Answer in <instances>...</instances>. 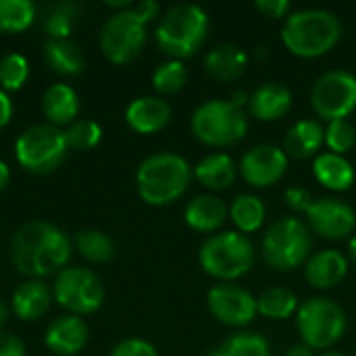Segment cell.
Here are the masks:
<instances>
[{"label": "cell", "mask_w": 356, "mask_h": 356, "mask_svg": "<svg viewBox=\"0 0 356 356\" xmlns=\"http://www.w3.org/2000/svg\"><path fill=\"white\" fill-rule=\"evenodd\" d=\"M292 108V92L282 81H265L248 100V111L259 121H277Z\"/></svg>", "instance_id": "cell-19"}, {"label": "cell", "mask_w": 356, "mask_h": 356, "mask_svg": "<svg viewBox=\"0 0 356 356\" xmlns=\"http://www.w3.org/2000/svg\"><path fill=\"white\" fill-rule=\"evenodd\" d=\"M209 33V15L198 4L171 6L156 25V44L173 60L194 56Z\"/></svg>", "instance_id": "cell-4"}, {"label": "cell", "mask_w": 356, "mask_h": 356, "mask_svg": "<svg viewBox=\"0 0 356 356\" xmlns=\"http://www.w3.org/2000/svg\"><path fill=\"white\" fill-rule=\"evenodd\" d=\"M171 115L173 111L167 100L159 96H140L125 108V123L136 134L150 136L165 129L171 121Z\"/></svg>", "instance_id": "cell-17"}, {"label": "cell", "mask_w": 356, "mask_h": 356, "mask_svg": "<svg viewBox=\"0 0 356 356\" xmlns=\"http://www.w3.org/2000/svg\"><path fill=\"white\" fill-rule=\"evenodd\" d=\"M42 113L54 127L71 125L79 115L77 92L67 83H52L42 94Z\"/></svg>", "instance_id": "cell-23"}, {"label": "cell", "mask_w": 356, "mask_h": 356, "mask_svg": "<svg viewBox=\"0 0 356 356\" xmlns=\"http://www.w3.org/2000/svg\"><path fill=\"white\" fill-rule=\"evenodd\" d=\"M284 198H286V204H288L294 213H305V215H307V211H309L311 204H313L311 192H309L307 188H302V186H292V188H288L286 194H284Z\"/></svg>", "instance_id": "cell-39"}, {"label": "cell", "mask_w": 356, "mask_h": 356, "mask_svg": "<svg viewBox=\"0 0 356 356\" xmlns=\"http://www.w3.org/2000/svg\"><path fill=\"white\" fill-rule=\"evenodd\" d=\"M194 177L209 190H227L238 177V165L229 154L213 152L194 167Z\"/></svg>", "instance_id": "cell-26"}, {"label": "cell", "mask_w": 356, "mask_h": 356, "mask_svg": "<svg viewBox=\"0 0 356 356\" xmlns=\"http://www.w3.org/2000/svg\"><path fill=\"white\" fill-rule=\"evenodd\" d=\"M227 217H229L227 204L215 194H200L192 198L184 213L186 223L194 232H202V234L217 232L219 227H223Z\"/></svg>", "instance_id": "cell-21"}, {"label": "cell", "mask_w": 356, "mask_h": 356, "mask_svg": "<svg viewBox=\"0 0 356 356\" xmlns=\"http://www.w3.org/2000/svg\"><path fill=\"white\" fill-rule=\"evenodd\" d=\"M44 60L54 73L67 77H75L86 69V58L73 40H48L44 44Z\"/></svg>", "instance_id": "cell-27"}, {"label": "cell", "mask_w": 356, "mask_h": 356, "mask_svg": "<svg viewBox=\"0 0 356 356\" xmlns=\"http://www.w3.org/2000/svg\"><path fill=\"white\" fill-rule=\"evenodd\" d=\"M313 111L327 123L346 119L356 108V75L346 69L325 71L311 90Z\"/></svg>", "instance_id": "cell-12"}, {"label": "cell", "mask_w": 356, "mask_h": 356, "mask_svg": "<svg viewBox=\"0 0 356 356\" xmlns=\"http://www.w3.org/2000/svg\"><path fill=\"white\" fill-rule=\"evenodd\" d=\"M321 356H348V355H344V353H340V350H325Z\"/></svg>", "instance_id": "cell-49"}, {"label": "cell", "mask_w": 356, "mask_h": 356, "mask_svg": "<svg viewBox=\"0 0 356 356\" xmlns=\"http://www.w3.org/2000/svg\"><path fill=\"white\" fill-rule=\"evenodd\" d=\"M259 56L265 58V56H267V48H259Z\"/></svg>", "instance_id": "cell-50"}, {"label": "cell", "mask_w": 356, "mask_h": 356, "mask_svg": "<svg viewBox=\"0 0 356 356\" xmlns=\"http://www.w3.org/2000/svg\"><path fill=\"white\" fill-rule=\"evenodd\" d=\"M313 173L321 186L334 192H346L355 184V167L348 159L334 152H321L315 156Z\"/></svg>", "instance_id": "cell-25"}, {"label": "cell", "mask_w": 356, "mask_h": 356, "mask_svg": "<svg viewBox=\"0 0 356 356\" xmlns=\"http://www.w3.org/2000/svg\"><path fill=\"white\" fill-rule=\"evenodd\" d=\"M323 142H325L323 125L315 119H302L288 129L284 138V152L292 159H311L319 154Z\"/></svg>", "instance_id": "cell-24"}, {"label": "cell", "mask_w": 356, "mask_h": 356, "mask_svg": "<svg viewBox=\"0 0 356 356\" xmlns=\"http://www.w3.org/2000/svg\"><path fill=\"white\" fill-rule=\"evenodd\" d=\"M325 144L334 154H346L356 144V127L348 119H338L325 127Z\"/></svg>", "instance_id": "cell-37"}, {"label": "cell", "mask_w": 356, "mask_h": 356, "mask_svg": "<svg viewBox=\"0 0 356 356\" xmlns=\"http://www.w3.org/2000/svg\"><path fill=\"white\" fill-rule=\"evenodd\" d=\"M207 307L211 315L227 327H244L257 317V298L236 286V284H217L207 294Z\"/></svg>", "instance_id": "cell-13"}, {"label": "cell", "mask_w": 356, "mask_h": 356, "mask_svg": "<svg viewBox=\"0 0 356 356\" xmlns=\"http://www.w3.org/2000/svg\"><path fill=\"white\" fill-rule=\"evenodd\" d=\"M8 181H10V167L4 161H0V192L8 186Z\"/></svg>", "instance_id": "cell-46"}, {"label": "cell", "mask_w": 356, "mask_h": 356, "mask_svg": "<svg viewBox=\"0 0 356 356\" xmlns=\"http://www.w3.org/2000/svg\"><path fill=\"white\" fill-rule=\"evenodd\" d=\"M209 356H271L269 342L257 332H240L223 340Z\"/></svg>", "instance_id": "cell-31"}, {"label": "cell", "mask_w": 356, "mask_h": 356, "mask_svg": "<svg viewBox=\"0 0 356 356\" xmlns=\"http://www.w3.org/2000/svg\"><path fill=\"white\" fill-rule=\"evenodd\" d=\"M35 21L29 0H0V33H21Z\"/></svg>", "instance_id": "cell-32"}, {"label": "cell", "mask_w": 356, "mask_h": 356, "mask_svg": "<svg viewBox=\"0 0 356 356\" xmlns=\"http://www.w3.org/2000/svg\"><path fill=\"white\" fill-rule=\"evenodd\" d=\"M67 138L60 127L38 123L27 127L15 142V156L19 167L33 175H48L60 167L67 156Z\"/></svg>", "instance_id": "cell-9"}, {"label": "cell", "mask_w": 356, "mask_h": 356, "mask_svg": "<svg viewBox=\"0 0 356 356\" xmlns=\"http://www.w3.org/2000/svg\"><path fill=\"white\" fill-rule=\"evenodd\" d=\"M111 356H159V350L150 342H146V340L129 338V340L119 342L111 350Z\"/></svg>", "instance_id": "cell-38"}, {"label": "cell", "mask_w": 356, "mask_h": 356, "mask_svg": "<svg viewBox=\"0 0 356 356\" xmlns=\"http://www.w3.org/2000/svg\"><path fill=\"white\" fill-rule=\"evenodd\" d=\"M15 269L29 280L58 275L71 259V240L48 221H31L17 229L10 242Z\"/></svg>", "instance_id": "cell-1"}, {"label": "cell", "mask_w": 356, "mask_h": 356, "mask_svg": "<svg viewBox=\"0 0 356 356\" xmlns=\"http://www.w3.org/2000/svg\"><path fill=\"white\" fill-rule=\"evenodd\" d=\"M52 288L42 280H27L19 284L10 298V309L21 321H38L44 317L52 302Z\"/></svg>", "instance_id": "cell-20"}, {"label": "cell", "mask_w": 356, "mask_h": 356, "mask_svg": "<svg viewBox=\"0 0 356 356\" xmlns=\"http://www.w3.org/2000/svg\"><path fill=\"white\" fill-rule=\"evenodd\" d=\"M288 169V154L273 144H257L244 152L240 175L252 188H269L277 184Z\"/></svg>", "instance_id": "cell-15"}, {"label": "cell", "mask_w": 356, "mask_h": 356, "mask_svg": "<svg viewBox=\"0 0 356 356\" xmlns=\"http://www.w3.org/2000/svg\"><path fill=\"white\" fill-rule=\"evenodd\" d=\"M248 67V54L238 44H217L204 56V69L219 81H236Z\"/></svg>", "instance_id": "cell-22"}, {"label": "cell", "mask_w": 356, "mask_h": 356, "mask_svg": "<svg viewBox=\"0 0 356 356\" xmlns=\"http://www.w3.org/2000/svg\"><path fill=\"white\" fill-rule=\"evenodd\" d=\"M27 348L23 344L21 338H17L15 334H6L0 332V356H25Z\"/></svg>", "instance_id": "cell-41"}, {"label": "cell", "mask_w": 356, "mask_h": 356, "mask_svg": "<svg viewBox=\"0 0 356 356\" xmlns=\"http://www.w3.org/2000/svg\"><path fill=\"white\" fill-rule=\"evenodd\" d=\"M198 263L207 275L221 282H234L250 271L254 246L242 232H219L202 242Z\"/></svg>", "instance_id": "cell-5"}, {"label": "cell", "mask_w": 356, "mask_h": 356, "mask_svg": "<svg viewBox=\"0 0 356 356\" xmlns=\"http://www.w3.org/2000/svg\"><path fill=\"white\" fill-rule=\"evenodd\" d=\"M188 81V69L184 65V60H165L161 63L154 73H152V88L163 94V96H171L177 94Z\"/></svg>", "instance_id": "cell-34"}, {"label": "cell", "mask_w": 356, "mask_h": 356, "mask_svg": "<svg viewBox=\"0 0 356 356\" xmlns=\"http://www.w3.org/2000/svg\"><path fill=\"white\" fill-rule=\"evenodd\" d=\"M229 217H232L234 225L242 234H252L265 223L267 209H265V202L259 196L240 194V196L234 198V202L229 207Z\"/></svg>", "instance_id": "cell-29"}, {"label": "cell", "mask_w": 356, "mask_h": 356, "mask_svg": "<svg viewBox=\"0 0 356 356\" xmlns=\"http://www.w3.org/2000/svg\"><path fill=\"white\" fill-rule=\"evenodd\" d=\"M65 138L73 150H92L102 140V127L92 119H77L65 129Z\"/></svg>", "instance_id": "cell-36"}, {"label": "cell", "mask_w": 356, "mask_h": 356, "mask_svg": "<svg viewBox=\"0 0 356 356\" xmlns=\"http://www.w3.org/2000/svg\"><path fill=\"white\" fill-rule=\"evenodd\" d=\"M29 79V63L23 54L10 52L0 58V90L19 92Z\"/></svg>", "instance_id": "cell-35"}, {"label": "cell", "mask_w": 356, "mask_h": 356, "mask_svg": "<svg viewBox=\"0 0 356 356\" xmlns=\"http://www.w3.org/2000/svg\"><path fill=\"white\" fill-rule=\"evenodd\" d=\"M309 229L325 240H346L356 229L355 209L340 198H317L307 211Z\"/></svg>", "instance_id": "cell-14"}, {"label": "cell", "mask_w": 356, "mask_h": 356, "mask_svg": "<svg viewBox=\"0 0 356 356\" xmlns=\"http://www.w3.org/2000/svg\"><path fill=\"white\" fill-rule=\"evenodd\" d=\"M257 311L267 319L284 321L298 311V298L288 288H269L257 298Z\"/></svg>", "instance_id": "cell-30"}, {"label": "cell", "mask_w": 356, "mask_h": 356, "mask_svg": "<svg viewBox=\"0 0 356 356\" xmlns=\"http://www.w3.org/2000/svg\"><path fill=\"white\" fill-rule=\"evenodd\" d=\"M254 8L259 13H263L269 19H282L288 15V10L292 8V4L288 0H257Z\"/></svg>", "instance_id": "cell-40"}, {"label": "cell", "mask_w": 356, "mask_h": 356, "mask_svg": "<svg viewBox=\"0 0 356 356\" xmlns=\"http://www.w3.org/2000/svg\"><path fill=\"white\" fill-rule=\"evenodd\" d=\"M348 273V259L334 248L319 250L305 263V277L317 290L336 288Z\"/></svg>", "instance_id": "cell-18"}, {"label": "cell", "mask_w": 356, "mask_h": 356, "mask_svg": "<svg viewBox=\"0 0 356 356\" xmlns=\"http://www.w3.org/2000/svg\"><path fill=\"white\" fill-rule=\"evenodd\" d=\"M311 229L296 217L277 219L263 236V261L275 271H294L311 257Z\"/></svg>", "instance_id": "cell-6"}, {"label": "cell", "mask_w": 356, "mask_h": 356, "mask_svg": "<svg viewBox=\"0 0 356 356\" xmlns=\"http://www.w3.org/2000/svg\"><path fill=\"white\" fill-rule=\"evenodd\" d=\"M104 286L102 280L86 267H65L54 284L52 298L69 315H92L104 305Z\"/></svg>", "instance_id": "cell-10"}, {"label": "cell", "mask_w": 356, "mask_h": 356, "mask_svg": "<svg viewBox=\"0 0 356 356\" xmlns=\"http://www.w3.org/2000/svg\"><path fill=\"white\" fill-rule=\"evenodd\" d=\"M6 321H8V307L2 302V298H0V332H2V327L6 325Z\"/></svg>", "instance_id": "cell-47"}, {"label": "cell", "mask_w": 356, "mask_h": 356, "mask_svg": "<svg viewBox=\"0 0 356 356\" xmlns=\"http://www.w3.org/2000/svg\"><path fill=\"white\" fill-rule=\"evenodd\" d=\"M342 38L340 19L325 8H302L286 17L282 27L284 46L300 58L327 54Z\"/></svg>", "instance_id": "cell-3"}, {"label": "cell", "mask_w": 356, "mask_h": 356, "mask_svg": "<svg viewBox=\"0 0 356 356\" xmlns=\"http://www.w3.org/2000/svg\"><path fill=\"white\" fill-rule=\"evenodd\" d=\"M286 356H315L313 355V348H309L307 344H296V346H292Z\"/></svg>", "instance_id": "cell-45"}, {"label": "cell", "mask_w": 356, "mask_h": 356, "mask_svg": "<svg viewBox=\"0 0 356 356\" xmlns=\"http://www.w3.org/2000/svg\"><path fill=\"white\" fill-rule=\"evenodd\" d=\"M90 330L88 323L77 315H60L46 327L44 344L56 356H75L88 344Z\"/></svg>", "instance_id": "cell-16"}, {"label": "cell", "mask_w": 356, "mask_h": 356, "mask_svg": "<svg viewBox=\"0 0 356 356\" xmlns=\"http://www.w3.org/2000/svg\"><path fill=\"white\" fill-rule=\"evenodd\" d=\"M192 134L207 146L225 148L238 144L248 131V117L244 108L232 104L229 100H209L202 102L192 119H190Z\"/></svg>", "instance_id": "cell-8"}, {"label": "cell", "mask_w": 356, "mask_h": 356, "mask_svg": "<svg viewBox=\"0 0 356 356\" xmlns=\"http://www.w3.org/2000/svg\"><path fill=\"white\" fill-rule=\"evenodd\" d=\"M348 259H350V263L356 267V236L350 238V242H348Z\"/></svg>", "instance_id": "cell-48"}, {"label": "cell", "mask_w": 356, "mask_h": 356, "mask_svg": "<svg viewBox=\"0 0 356 356\" xmlns=\"http://www.w3.org/2000/svg\"><path fill=\"white\" fill-rule=\"evenodd\" d=\"M77 4L73 2H58L52 4L46 19H44V29L48 33V40H69L75 27L77 19Z\"/></svg>", "instance_id": "cell-33"}, {"label": "cell", "mask_w": 356, "mask_h": 356, "mask_svg": "<svg viewBox=\"0 0 356 356\" xmlns=\"http://www.w3.org/2000/svg\"><path fill=\"white\" fill-rule=\"evenodd\" d=\"M10 119H13V100L4 90H0V129H4L10 123Z\"/></svg>", "instance_id": "cell-43"}, {"label": "cell", "mask_w": 356, "mask_h": 356, "mask_svg": "<svg viewBox=\"0 0 356 356\" xmlns=\"http://www.w3.org/2000/svg\"><path fill=\"white\" fill-rule=\"evenodd\" d=\"M134 6V4H131ZM146 46V25L127 10H117L100 29V50L115 65H127L140 56Z\"/></svg>", "instance_id": "cell-11"}, {"label": "cell", "mask_w": 356, "mask_h": 356, "mask_svg": "<svg viewBox=\"0 0 356 356\" xmlns=\"http://www.w3.org/2000/svg\"><path fill=\"white\" fill-rule=\"evenodd\" d=\"M248 100H250V96H248L244 90H236V92L232 94V98H229V102L236 104V106H240V108H244V106L248 104Z\"/></svg>", "instance_id": "cell-44"}, {"label": "cell", "mask_w": 356, "mask_h": 356, "mask_svg": "<svg viewBox=\"0 0 356 356\" xmlns=\"http://www.w3.org/2000/svg\"><path fill=\"white\" fill-rule=\"evenodd\" d=\"M131 13H134L144 25H148L150 21H154V19L159 17L161 4L154 2V0H142V2H136V4L131 6Z\"/></svg>", "instance_id": "cell-42"}, {"label": "cell", "mask_w": 356, "mask_h": 356, "mask_svg": "<svg viewBox=\"0 0 356 356\" xmlns=\"http://www.w3.org/2000/svg\"><path fill=\"white\" fill-rule=\"evenodd\" d=\"M194 177L190 163L175 152H156L146 156L136 171L140 198L150 207H167L179 200Z\"/></svg>", "instance_id": "cell-2"}, {"label": "cell", "mask_w": 356, "mask_h": 356, "mask_svg": "<svg viewBox=\"0 0 356 356\" xmlns=\"http://www.w3.org/2000/svg\"><path fill=\"white\" fill-rule=\"evenodd\" d=\"M77 252L90 261V263H96V265H102V263H111L117 254V246H115V240L100 232V229H81L75 234V240H73Z\"/></svg>", "instance_id": "cell-28"}, {"label": "cell", "mask_w": 356, "mask_h": 356, "mask_svg": "<svg viewBox=\"0 0 356 356\" xmlns=\"http://www.w3.org/2000/svg\"><path fill=\"white\" fill-rule=\"evenodd\" d=\"M296 327L302 338V344L313 350H330L344 338L348 319L344 309L336 300L325 296H313L298 305Z\"/></svg>", "instance_id": "cell-7"}]
</instances>
